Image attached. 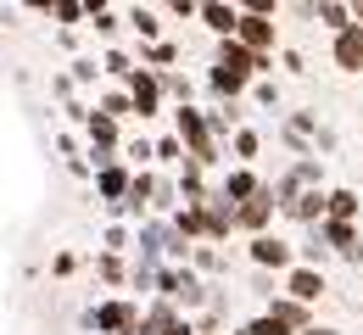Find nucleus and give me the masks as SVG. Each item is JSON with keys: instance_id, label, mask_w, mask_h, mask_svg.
I'll list each match as a JSON object with an SVG mask.
<instances>
[{"instance_id": "nucleus-1", "label": "nucleus", "mask_w": 363, "mask_h": 335, "mask_svg": "<svg viewBox=\"0 0 363 335\" xmlns=\"http://www.w3.org/2000/svg\"><path fill=\"white\" fill-rule=\"evenodd\" d=\"M274 56H257V50H246L240 40H218V50H213V73H207V84L218 90L224 101H235L257 73H269Z\"/></svg>"}, {"instance_id": "nucleus-2", "label": "nucleus", "mask_w": 363, "mask_h": 335, "mask_svg": "<svg viewBox=\"0 0 363 335\" xmlns=\"http://www.w3.org/2000/svg\"><path fill=\"white\" fill-rule=\"evenodd\" d=\"M174 135L184 140V151H190L201 168H213V162H218V135H213V118H207V112L179 106V112H174Z\"/></svg>"}, {"instance_id": "nucleus-3", "label": "nucleus", "mask_w": 363, "mask_h": 335, "mask_svg": "<svg viewBox=\"0 0 363 335\" xmlns=\"http://www.w3.org/2000/svg\"><path fill=\"white\" fill-rule=\"evenodd\" d=\"M235 40L246 50H257V56H274V50H279V17H246V11H240Z\"/></svg>"}, {"instance_id": "nucleus-4", "label": "nucleus", "mask_w": 363, "mask_h": 335, "mask_svg": "<svg viewBox=\"0 0 363 335\" xmlns=\"http://www.w3.org/2000/svg\"><path fill=\"white\" fill-rule=\"evenodd\" d=\"M84 324H90V330H101V335H123V330H140L145 319H140L135 302H106V307H95Z\"/></svg>"}, {"instance_id": "nucleus-5", "label": "nucleus", "mask_w": 363, "mask_h": 335, "mask_svg": "<svg viewBox=\"0 0 363 335\" xmlns=\"http://www.w3.org/2000/svg\"><path fill=\"white\" fill-rule=\"evenodd\" d=\"M330 62L341 73H363V23H347L341 34H330Z\"/></svg>"}, {"instance_id": "nucleus-6", "label": "nucleus", "mask_w": 363, "mask_h": 335, "mask_svg": "<svg viewBox=\"0 0 363 335\" xmlns=\"http://www.w3.org/2000/svg\"><path fill=\"white\" fill-rule=\"evenodd\" d=\"M274 207H279V195H274V185H263L257 195H246V201L235 207V229H252V235H263V224L274 218Z\"/></svg>"}, {"instance_id": "nucleus-7", "label": "nucleus", "mask_w": 363, "mask_h": 335, "mask_svg": "<svg viewBox=\"0 0 363 335\" xmlns=\"http://www.w3.org/2000/svg\"><path fill=\"white\" fill-rule=\"evenodd\" d=\"M123 84H129V101H135L140 118H151V112L162 106V73H151V67H135Z\"/></svg>"}, {"instance_id": "nucleus-8", "label": "nucleus", "mask_w": 363, "mask_h": 335, "mask_svg": "<svg viewBox=\"0 0 363 335\" xmlns=\"http://www.w3.org/2000/svg\"><path fill=\"white\" fill-rule=\"evenodd\" d=\"M318 240L324 246H335L347 263H363V235H358V224H341V218H324L318 224Z\"/></svg>"}, {"instance_id": "nucleus-9", "label": "nucleus", "mask_w": 363, "mask_h": 335, "mask_svg": "<svg viewBox=\"0 0 363 335\" xmlns=\"http://www.w3.org/2000/svg\"><path fill=\"white\" fill-rule=\"evenodd\" d=\"M269 313H274V319H279L291 335H302V330H313V324H318V319H313V302H296V296H285V290L269 302Z\"/></svg>"}, {"instance_id": "nucleus-10", "label": "nucleus", "mask_w": 363, "mask_h": 335, "mask_svg": "<svg viewBox=\"0 0 363 335\" xmlns=\"http://www.w3.org/2000/svg\"><path fill=\"white\" fill-rule=\"evenodd\" d=\"M246 251H252V263H257V268H296L291 246H285L279 235H269V229H263V235H252V246H246Z\"/></svg>"}, {"instance_id": "nucleus-11", "label": "nucleus", "mask_w": 363, "mask_h": 335, "mask_svg": "<svg viewBox=\"0 0 363 335\" xmlns=\"http://www.w3.org/2000/svg\"><path fill=\"white\" fill-rule=\"evenodd\" d=\"M285 296H296V302H318V296H324V268H313V263L285 268Z\"/></svg>"}, {"instance_id": "nucleus-12", "label": "nucleus", "mask_w": 363, "mask_h": 335, "mask_svg": "<svg viewBox=\"0 0 363 335\" xmlns=\"http://www.w3.org/2000/svg\"><path fill=\"white\" fill-rule=\"evenodd\" d=\"M201 23H207L218 40H235V28H240V6H235V0H201Z\"/></svg>"}, {"instance_id": "nucleus-13", "label": "nucleus", "mask_w": 363, "mask_h": 335, "mask_svg": "<svg viewBox=\"0 0 363 335\" xmlns=\"http://www.w3.org/2000/svg\"><path fill=\"white\" fill-rule=\"evenodd\" d=\"M162 296H168V302H184V307H196V302H201V280H196V274H190V268H174V274H162Z\"/></svg>"}, {"instance_id": "nucleus-14", "label": "nucleus", "mask_w": 363, "mask_h": 335, "mask_svg": "<svg viewBox=\"0 0 363 335\" xmlns=\"http://www.w3.org/2000/svg\"><path fill=\"white\" fill-rule=\"evenodd\" d=\"M140 330H145V335H196V330H190V324L179 319V313L168 307V302H162V307H157V313H151V319H145Z\"/></svg>"}, {"instance_id": "nucleus-15", "label": "nucleus", "mask_w": 363, "mask_h": 335, "mask_svg": "<svg viewBox=\"0 0 363 335\" xmlns=\"http://www.w3.org/2000/svg\"><path fill=\"white\" fill-rule=\"evenodd\" d=\"M257 191H263V179H257L252 168H235V174L224 179V201H235V207H240L246 195H257Z\"/></svg>"}, {"instance_id": "nucleus-16", "label": "nucleus", "mask_w": 363, "mask_h": 335, "mask_svg": "<svg viewBox=\"0 0 363 335\" xmlns=\"http://www.w3.org/2000/svg\"><path fill=\"white\" fill-rule=\"evenodd\" d=\"M129 185H135V179H129L118 162H106V168H101V179H95V191L106 195V201H123V195H129Z\"/></svg>"}, {"instance_id": "nucleus-17", "label": "nucleus", "mask_w": 363, "mask_h": 335, "mask_svg": "<svg viewBox=\"0 0 363 335\" xmlns=\"http://www.w3.org/2000/svg\"><path fill=\"white\" fill-rule=\"evenodd\" d=\"M347 23H358L347 0H318V28H330V34H341Z\"/></svg>"}, {"instance_id": "nucleus-18", "label": "nucleus", "mask_w": 363, "mask_h": 335, "mask_svg": "<svg viewBox=\"0 0 363 335\" xmlns=\"http://www.w3.org/2000/svg\"><path fill=\"white\" fill-rule=\"evenodd\" d=\"M84 129H90V145H101V151H112V145H118V118H106V112H90V118H84Z\"/></svg>"}, {"instance_id": "nucleus-19", "label": "nucleus", "mask_w": 363, "mask_h": 335, "mask_svg": "<svg viewBox=\"0 0 363 335\" xmlns=\"http://www.w3.org/2000/svg\"><path fill=\"white\" fill-rule=\"evenodd\" d=\"M129 28H135L145 45H151V40H162V17H157L151 6H135V11H129Z\"/></svg>"}, {"instance_id": "nucleus-20", "label": "nucleus", "mask_w": 363, "mask_h": 335, "mask_svg": "<svg viewBox=\"0 0 363 335\" xmlns=\"http://www.w3.org/2000/svg\"><path fill=\"white\" fill-rule=\"evenodd\" d=\"M358 191H347V185H341V191H330V218H341V224H358Z\"/></svg>"}, {"instance_id": "nucleus-21", "label": "nucleus", "mask_w": 363, "mask_h": 335, "mask_svg": "<svg viewBox=\"0 0 363 335\" xmlns=\"http://www.w3.org/2000/svg\"><path fill=\"white\" fill-rule=\"evenodd\" d=\"M50 17H56L62 28H73V23H90V11H84V0H56V6H50Z\"/></svg>"}, {"instance_id": "nucleus-22", "label": "nucleus", "mask_w": 363, "mask_h": 335, "mask_svg": "<svg viewBox=\"0 0 363 335\" xmlns=\"http://www.w3.org/2000/svg\"><path fill=\"white\" fill-rule=\"evenodd\" d=\"M174 56H179V50L168 45V40H151V45H145V40H140V62H151V67H168V62H174Z\"/></svg>"}, {"instance_id": "nucleus-23", "label": "nucleus", "mask_w": 363, "mask_h": 335, "mask_svg": "<svg viewBox=\"0 0 363 335\" xmlns=\"http://www.w3.org/2000/svg\"><path fill=\"white\" fill-rule=\"evenodd\" d=\"M95 112H106V118H129V112H135V101H129V90H112V96H101Z\"/></svg>"}, {"instance_id": "nucleus-24", "label": "nucleus", "mask_w": 363, "mask_h": 335, "mask_svg": "<svg viewBox=\"0 0 363 335\" xmlns=\"http://www.w3.org/2000/svg\"><path fill=\"white\" fill-rule=\"evenodd\" d=\"M257 151H263V135H257V129H235V157H240V162H252Z\"/></svg>"}, {"instance_id": "nucleus-25", "label": "nucleus", "mask_w": 363, "mask_h": 335, "mask_svg": "<svg viewBox=\"0 0 363 335\" xmlns=\"http://www.w3.org/2000/svg\"><path fill=\"white\" fill-rule=\"evenodd\" d=\"M235 335H291V330H285V324H279L274 313H263V319H252V324H240Z\"/></svg>"}, {"instance_id": "nucleus-26", "label": "nucleus", "mask_w": 363, "mask_h": 335, "mask_svg": "<svg viewBox=\"0 0 363 335\" xmlns=\"http://www.w3.org/2000/svg\"><path fill=\"white\" fill-rule=\"evenodd\" d=\"M229 129H240V106H235V101H224V106L213 112V135H229Z\"/></svg>"}, {"instance_id": "nucleus-27", "label": "nucleus", "mask_w": 363, "mask_h": 335, "mask_svg": "<svg viewBox=\"0 0 363 335\" xmlns=\"http://www.w3.org/2000/svg\"><path fill=\"white\" fill-rule=\"evenodd\" d=\"M101 73H112V79H129V73H135V62H129L123 50H106V56H101Z\"/></svg>"}, {"instance_id": "nucleus-28", "label": "nucleus", "mask_w": 363, "mask_h": 335, "mask_svg": "<svg viewBox=\"0 0 363 335\" xmlns=\"http://www.w3.org/2000/svg\"><path fill=\"white\" fill-rule=\"evenodd\" d=\"M90 23H95V34H101V40H118V28H123L129 17H112V11H101V17H90Z\"/></svg>"}, {"instance_id": "nucleus-29", "label": "nucleus", "mask_w": 363, "mask_h": 335, "mask_svg": "<svg viewBox=\"0 0 363 335\" xmlns=\"http://www.w3.org/2000/svg\"><path fill=\"white\" fill-rule=\"evenodd\" d=\"M235 6H240L246 17H274V11L285 6V0H235Z\"/></svg>"}, {"instance_id": "nucleus-30", "label": "nucleus", "mask_w": 363, "mask_h": 335, "mask_svg": "<svg viewBox=\"0 0 363 335\" xmlns=\"http://www.w3.org/2000/svg\"><path fill=\"white\" fill-rule=\"evenodd\" d=\"M157 157H162V162H184L190 151H184V140H179V135H168V140L157 145Z\"/></svg>"}, {"instance_id": "nucleus-31", "label": "nucleus", "mask_w": 363, "mask_h": 335, "mask_svg": "<svg viewBox=\"0 0 363 335\" xmlns=\"http://www.w3.org/2000/svg\"><path fill=\"white\" fill-rule=\"evenodd\" d=\"M174 17H201V0H168Z\"/></svg>"}, {"instance_id": "nucleus-32", "label": "nucleus", "mask_w": 363, "mask_h": 335, "mask_svg": "<svg viewBox=\"0 0 363 335\" xmlns=\"http://www.w3.org/2000/svg\"><path fill=\"white\" fill-rule=\"evenodd\" d=\"M279 62H285V73H308L302 67V50H279Z\"/></svg>"}, {"instance_id": "nucleus-33", "label": "nucleus", "mask_w": 363, "mask_h": 335, "mask_svg": "<svg viewBox=\"0 0 363 335\" xmlns=\"http://www.w3.org/2000/svg\"><path fill=\"white\" fill-rule=\"evenodd\" d=\"M106 6H112V0H84V11H90V17H101Z\"/></svg>"}, {"instance_id": "nucleus-34", "label": "nucleus", "mask_w": 363, "mask_h": 335, "mask_svg": "<svg viewBox=\"0 0 363 335\" xmlns=\"http://www.w3.org/2000/svg\"><path fill=\"white\" fill-rule=\"evenodd\" d=\"M23 6H28V11H50L56 0H23Z\"/></svg>"}, {"instance_id": "nucleus-35", "label": "nucleus", "mask_w": 363, "mask_h": 335, "mask_svg": "<svg viewBox=\"0 0 363 335\" xmlns=\"http://www.w3.org/2000/svg\"><path fill=\"white\" fill-rule=\"evenodd\" d=\"M302 335H341V330H330V324H313V330H302Z\"/></svg>"}, {"instance_id": "nucleus-36", "label": "nucleus", "mask_w": 363, "mask_h": 335, "mask_svg": "<svg viewBox=\"0 0 363 335\" xmlns=\"http://www.w3.org/2000/svg\"><path fill=\"white\" fill-rule=\"evenodd\" d=\"M347 6H352V17H358V23H363V0H347Z\"/></svg>"}, {"instance_id": "nucleus-37", "label": "nucleus", "mask_w": 363, "mask_h": 335, "mask_svg": "<svg viewBox=\"0 0 363 335\" xmlns=\"http://www.w3.org/2000/svg\"><path fill=\"white\" fill-rule=\"evenodd\" d=\"M358 313H363V302H358Z\"/></svg>"}]
</instances>
